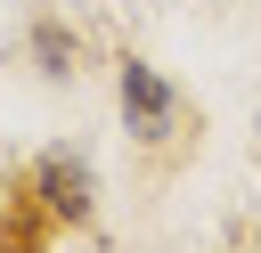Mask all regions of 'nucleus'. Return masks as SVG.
Listing matches in <instances>:
<instances>
[{
  "instance_id": "nucleus-1",
  "label": "nucleus",
  "mask_w": 261,
  "mask_h": 253,
  "mask_svg": "<svg viewBox=\"0 0 261 253\" xmlns=\"http://www.w3.org/2000/svg\"><path fill=\"white\" fill-rule=\"evenodd\" d=\"M114 98H122L130 139H147V147H179V139H188V98L171 90V73H163V65L122 57V65H114Z\"/></svg>"
},
{
  "instance_id": "nucleus-2",
  "label": "nucleus",
  "mask_w": 261,
  "mask_h": 253,
  "mask_svg": "<svg viewBox=\"0 0 261 253\" xmlns=\"http://www.w3.org/2000/svg\"><path fill=\"white\" fill-rule=\"evenodd\" d=\"M33 204H41L49 229H90V212H98V171H90V155L49 147V155L33 163Z\"/></svg>"
},
{
  "instance_id": "nucleus-3",
  "label": "nucleus",
  "mask_w": 261,
  "mask_h": 253,
  "mask_svg": "<svg viewBox=\"0 0 261 253\" xmlns=\"http://www.w3.org/2000/svg\"><path fill=\"white\" fill-rule=\"evenodd\" d=\"M73 57H82V41H73L57 16H41V24H33V65H41L49 82H65V73H73Z\"/></svg>"
},
{
  "instance_id": "nucleus-4",
  "label": "nucleus",
  "mask_w": 261,
  "mask_h": 253,
  "mask_svg": "<svg viewBox=\"0 0 261 253\" xmlns=\"http://www.w3.org/2000/svg\"><path fill=\"white\" fill-rule=\"evenodd\" d=\"M253 131H261V122H253Z\"/></svg>"
}]
</instances>
